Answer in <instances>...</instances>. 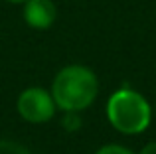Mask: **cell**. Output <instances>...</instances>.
<instances>
[{"label": "cell", "mask_w": 156, "mask_h": 154, "mask_svg": "<svg viewBox=\"0 0 156 154\" xmlns=\"http://www.w3.org/2000/svg\"><path fill=\"white\" fill-rule=\"evenodd\" d=\"M99 93V81L85 65H67L55 75L51 85V97L55 107L65 113H77L87 109Z\"/></svg>", "instance_id": "1"}, {"label": "cell", "mask_w": 156, "mask_h": 154, "mask_svg": "<svg viewBox=\"0 0 156 154\" xmlns=\"http://www.w3.org/2000/svg\"><path fill=\"white\" fill-rule=\"evenodd\" d=\"M109 123L125 135L142 132L150 123V107L142 95L130 89H121L113 93L107 103Z\"/></svg>", "instance_id": "2"}, {"label": "cell", "mask_w": 156, "mask_h": 154, "mask_svg": "<svg viewBox=\"0 0 156 154\" xmlns=\"http://www.w3.org/2000/svg\"><path fill=\"white\" fill-rule=\"evenodd\" d=\"M16 107L20 117L28 123H46L55 113V101L46 89L30 87L20 93Z\"/></svg>", "instance_id": "3"}, {"label": "cell", "mask_w": 156, "mask_h": 154, "mask_svg": "<svg viewBox=\"0 0 156 154\" xmlns=\"http://www.w3.org/2000/svg\"><path fill=\"white\" fill-rule=\"evenodd\" d=\"M57 16V8L51 0H26L24 2V20L34 30H48Z\"/></svg>", "instance_id": "4"}, {"label": "cell", "mask_w": 156, "mask_h": 154, "mask_svg": "<svg viewBox=\"0 0 156 154\" xmlns=\"http://www.w3.org/2000/svg\"><path fill=\"white\" fill-rule=\"evenodd\" d=\"M0 154H30V150L12 140H0Z\"/></svg>", "instance_id": "5"}, {"label": "cell", "mask_w": 156, "mask_h": 154, "mask_svg": "<svg viewBox=\"0 0 156 154\" xmlns=\"http://www.w3.org/2000/svg\"><path fill=\"white\" fill-rule=\"evenodd\" d=\"M97 154H133V152H130L129 148L121 146V144H107V146L99 148Z\"/></svg>", "instance_id": "6"}, {"label": "cell", "mask_w": 156, "mask_h": 154, "mask_svg": "<svg viewBox=\"0 0 156 154\" xmlns=\"http://www.w3.org/2000/svg\"><path fill=\"white\" fill-rule=\"evenodd\" d=\"M140 154H156V142H150V144H146V146L140 150Z\"/></svg>", "instance_id": "7"}, {"label": "cell", "mask_w": 156, "mask_h": 154, "mask_svg": "<svg viewBox=\"0 0 156 154\" xmlns=\"http://www.w3.org/2000/svg\"><path fill=\"white\" fill-rule=\"evenodd\" d=\"M6 2H10V4H24L26 0H6Z\"/></svg>", "instance_id": "8"}]
</instances>
